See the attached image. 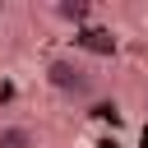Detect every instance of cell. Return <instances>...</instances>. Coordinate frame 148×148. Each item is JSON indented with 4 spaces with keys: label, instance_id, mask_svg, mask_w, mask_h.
Instances as JSON below:
<instances>
[{
    "label": "cell",
    "instance_id": "obj_1",
    "mask_svg": "<svg viewBox=\"0 0 148 148\" xmlns=\"http://www.w3.org/2000/svg\"><path fill=\"white\" fill-rule=\"evenodd\" d=\"M46 83H51L60 97H69V102H88V97L97 92V74H92L83 60H74V56L46 60Z\"/></svg>",
    "mask_w": 148,
    "mask_h": 148
},
{
    "label": "cell",
    "instance_id": "obj_2",
    "mask_svg": "<svg viewBox=\"0 0 148 148\" xmlns=\"http://www.w3.org/2000/svg\"><path fill=\"white\" fill-rule=\"evenodd\" d=\"M0 148H37V130L23 120H5L0 125Z\"/></svg>",
    "mask_w": 148,
    "mask_h": 148
},
{
    "label": "cell",
    "instance_id": "obj_3",
    "mask_svg": "<svg viewBox=\"0 0 148 148\" xmlns=\"http://www.w3.org/2000/svg\"><path fill=\"white\" fill-rule=\"evenodd\" d=\"M88 14H92V9H88L83 0H74V5H69V0H56V5H46V18H56V23H83Z\"/></svg>",
    "mask_w": 148,
    "mask_h": 148
},
{
    "label": "cell",
    "instance_id": "obj_4",
    "mask_svg": "<svg viewBox=\"0 0 148 148\" xmlns=\"http://www.w3.org/2000/svg\"><path fill=\"white\" fill-rule=\"evenodd\" d=\"M143 116H148V88H143Z\"/></svg>",
    "mask_w": 148,
    "mask_h": 148
}]
</instances>
